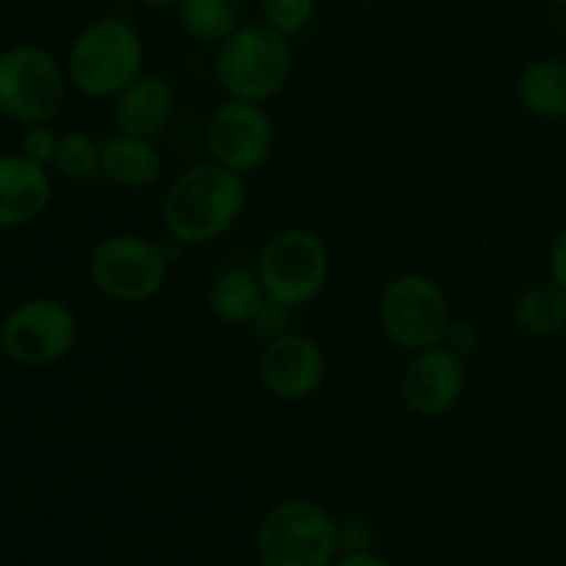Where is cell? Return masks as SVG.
I'll return each instance as SVG.
<instances>
[{
    "mask_svg": "<svg viewBox=\"0 0 566 566\" xmlns=\"http://www.w3.org/2000/svg\"><path fill=\"white\" fill-rule=\"evenodd\" d=\"M247 210L243 175L205 160L182 169L169 182L160 202L166 238L182 247H208L224 238Z\"/></svg>",
    "mask_w": 566,
    "mask_h": 566,
    "instance_id": "cell-1",
    "label": "cell"
},
{
    "mask_svg": "<svg viewBox=\"0 0 566 566\" xmlns=\"http://www.w3.org/2000/svg\"><path fill=\"white\" fill-rule=\"evenodd\" d=\"M147 48L136 28L122 17L86 22L66 50V77L88 99H114L144 72Z\"/></svg>",
    "mask_w": 566,
    "mask_h": 566,
    "instance_id": "cell-2",
    "label": "cell"
},
{
    "mask_svg": "<svg viewBox=\"0 0 566 566\" xmlns=\"http://www.w3.org/2000/svg\"><path fill=\"white\" fill-rule=\"evenodd\" d=\"M293 72V48L285 33L260 22H241L216 44L213 75L227 97L265 105L285 92Z\"/></svg>",
    "mask_w": 566,
    "mask_h": 566,
    "instance_id": "cell-3",
    "label": "cell"
},
{
    "mask_svg": "<svg viewBox=\"0 0 566 566\" xmlns=\"http://www.w3.org/2000/svg\"><path fill=\"white\" fill-rule=\"evenodd\" d=\"M254 551L263 566H332L340 523L310 497H285L260 520Z\"/></svg>",
    "mask_w": 566,
    "mask_h": 566,
    "instance_id": "cell-4",
    "label": "cell"
},
{
    "mask_svg": "<svg viewBox=\"0 0 566 566\" xmlns=\"http://www.w3.org/2000/svg\"><path fill=\"white\" fill-rule=\"evenodd\" d=\"M70 94L64 61L33 42L0 50V116L22 127L44 125L61 114Z\"/></svg>",
    "mask_w": 566,
    "mask_h": 566,
    "instance_id": "cell-5",
    "label": "cell"
},
{
    "mask_svg": "<svg viewBox=\"0 0 566 566\" xmlns=\"http://www.w3.org/2000/svg\"><path fill=\"white\" fill-rule=\"evenodd\" d=\"M77 340L81 321L64 298H22L0 321V352L17 368H53L75 352Z\"/></svg>",
    "mask_w": 566,
    "mask_h": 566,
    "instance_id": "cell-6",
    "label": "cell"
},
{
    "mask_svg": "<svg viewBox=\"0 0 566 566\" xmlns=\"http://www.w3.org/2000/svg\"><path fill=\"white\" fill-rule=\"evenodd\" d=\"M169 265L171 260L160 241L138 232H114L94 243L86 269L94 291L103 298L144 304L164 291Z\"/></svg>",
    "mask_w": 566,
    "mask_h": 566,
    "instance_id": "cell-7",
    "label": "cell"
},
{
    "mask_svg": "<svg viewBox=\"0 0 566 566\" xmlns=\"http://www.w3.org/2000/svg\"><path fill=\"white\" fill-rule=\"evenodd\" d=\"M254 271L263 282L265 296L298 310L315 302L329 282V247L307 227H287L269 238Z\"/></svg>",
    "mask_w": 566,
    "mask_h": 566,
    "instance_id": "cell-8",
    "label": "cell"
},
{
    "mask_svg": "<svg viewBox=\"0 0 566 566\" xmlns=\"http://www.w3.org/2000/svg\"><path fill=\"white\" fill-rule=\"evenodd\" d=\"M453 321L451 298L431 276L407 271L392 276L379 296V326L387 340L415 354L440 346Z\"/></svg>",
    "mask_w": 566,
    "mask_h": 566,
    "instance_id": "cell-9",
    "label": "cell"
},
{
    "mask_svg": "<svg viewBox=\"0 0 566 566\" xmlns=\"http://www.w3.org/2000/svg\"><path fill=\"white\" fill-rule=\"evenodd\" d=\"M276 130L265 105L249 99L227 97L216 105L205 125V147L210 160L238 171L252 175L269 164L274 153Z\"/></svg>",
    "mask_w": 566,
    "mask_h": 566,
    "instance_id": "cell-10",
    "label": "cell"
},
{
    "mask_svg": "<svg viewBox=\"0 0 566 566\" xmlns=\"http://www.w3.org/2000/svg\"><path fill=\"white\" fill-rule=\"evenodd\" d=\"M329 376V363L315 337L285 332L265 343L260 354V381L282 403H302L318 396Z\"/></svg>",
    "mask_w": 566,
    "mask_h": 566,
    "instance_id": "cell-11",
    "label": "cell"
},
{
    "mask_svg": "<svg viewBox=\"0 0 566 566\" xmlns=\"http://www.w3.org/2000/svg\"><path fill=\"white\" fill-rule=\"evenodd\" d=\"M464 363L468 359L448 352L446 346H431L409 354L401 381H398L403 407L426 420L453 412L468 387V365Z\"/></svg>",
    "mask_w": 566,
    "mask_h": 566,
    "instance_id": "cell-12",
    "label": "cell"
},
{
    "mask_svg": "<svg viewBox=\"0 0 566 566\" xmlns=\"http://www.w3.org/2000/svg\"><path fill=\"white\" fill-rule=\"evenodd\" d=\"M111 103L116 133L158 138L177 114V88L164 72H142Z\"/></svg>",
    "mask_w": 566,
    "mask_h": 566,
    "instance_id": "cell-13",
    "label": "cell"
},
{
    "mask_svg": "<svg viewBox=\"0 0 566 566\" xmlns=\"http://www.w3.org/2000/svg\"><path fill=\"white\" fill-rule=\"evenodd\" d=\"M53 202V177L48 166L22 153L0 155V230H20L48 213Z\"/></svg>",
    "mask_w": 566,
    "mask_h": 566,
    "instance_id": "cell-14",
    "label": "cell"
},
{
    "mask_svg": "<svg viewBox=\"0 0 566 566\" xmlns=\"http://www.w3.org/2000/svg\"><path fill=\"white\" fill-rule=\"evenodd\" d=\"M99 177L122 191H144L164 177V155L155 138L114 133L99 142Z\"/></svg>",
    "mask_w": 566,
    "mask_h": 566,
    "instance_id": "cell-15",
    "label": "cell"
},
{
    "mask_svg": "<svg viewBox=\"0 0 566 566\" xmlns=\"http://www.w3.org/2000/svg\"><path fill=\"white\" fill-rule=\"evenodd\" d=\"M265 287L258 271L227 265L210 280L205 302L210 315L224 326H252L265 304Z\"/></svg>",
    "mask_w": 566,
    "mask_h": 566,
    "instance_id": "cell-16",
    "label": "cell"
},
{
    "mask_svg": "<svg viewBox=\"0 0 566 566\" xmlns=\"http://www.w3.org/2000/svg\"><path fill=\"white\" fill-rule=\"evenodd\" d=\"M517 99L531 116L547 122L566 119V59L547 55L520 72Z\"/></svg>",
    "mask_w": 566,
    "mask_h": 566,
    "instance_id": "cell-17",
    "label": "cell"
},
{
    "mask_svg": "<svg viewBox=\"0 0 566 566\" xmlns=\"http://www.w3.org/2000/svg\"><path fill=\"white\" fill-rule=\"evenodd\" d=\"M512 318L523 335H562L566 332V291L553 280L531 282L514 296Z\"/></svg>",
    "mask_w": 566,
    "mask_h": 566,
    "instance_id": "cell-18",
    "label": "cell"
},
{
    "mask_svg": "<svg viewBox=\"0 0 566 566\" xmlns=\"http://www.w3.org/2000/svg\"><path fill=\"white\" fill-rule=\"evenodd\" d=\"M177 20L188 39L219 44L241 25V0H180Z\"/></svg>",
    "mask_w": 566,
    "mask_h": 566,
    "instance_id": "cell-19",
    "label": "cell"
},
{
    "mask_svg": "<svg viewBox=\"0 0 566 566\" xmlns=\"http://www.w3.org/2000/svg\"><path fill=\"white\" fill-rule=\"evenodd\" d=\"M53 169L66 180H92L99 175V142L83 130L61 133Z\"/></svg>",
    "mask_w": 566,
    "mask_h": 566,
    "instance_id": "cell-20",
    "label": "cell"
},
{
    "mask_svg": "<svg viewBox=\"0 0 566 566\" xmlns=\"http://www.w3.org/2000/svg\"><path fill=\"white\" fill-rule=\"evenodd\" d=\"M318 11V0H260V14L265 25L285 33L287 39L307 31Z\"/></svg>",
    "mask_w": 566,
    "mask_h": 566,
    "instance_id": "cell-21",
    "label": "cell"
},
{
    "mask_svg": "<svg viewBox=\"0 0 566 566\" xmlns=\"http://www.w3.org/2000/svg\"><path fill=\"white\" fill-rule=\"evenodd\" d=\"M59 138H61V133H55L50 122H44V125H31L22 130L20 149H17V153H22L25 158H31L33 164L53 169V158H55V149H59Z\"/></svg>",
    "mask_w": 566,
    "mask_h": 566,
    "instance_id": "cell-22",
    "label": "cell"
},
{
    "mask_svg": "<svg viewBox=\"0 0 566 566\" xmlns=\"http://www.w3.org/2000/svg\"><path fill=\"white\" fill-rule=\"evenodd\" d=\"M291 307H285V304L274 302V298H265L263 310L258 313V318H254L252 329L258 332V335L265 337V343L274 340V337L285 335V332H291Z\"/></svg>",
    "mask_w": 566,
    "mask_h": 566,
    "instance_id": "cell-23",
    "label": "cell"
},
{
    "mask_svg": "<svg viewBox=\"0 0 566 566\" xmlns=\"http://www.w3.org/2000/svg\"><path fill=\"white\" fill-rule=\"evenodd\" d=\"M440 346H446L448 352L459 354V357H462V359L473 357V354L479 352V346H481L479 326L470 324V321H457V318H453L451 326H448L446 337H442Z\"/></svg>",
    "mask_w": 566,
    "mask_h": 566,
    "instance_id": "cell-24",
    "label": "cell"
},
{
    "mask_svg": "<svg viewBox=\"0 0 566 566\" xmlns=\"http://www.w3.org/2000/svg\"><path fill=\"white\" fill-rule=\"evenodd\" d=\"M547 274L556 285H562L566 291V230L556 235V241L551 243V254H547Z\"/></svg>",
    "mask_w": 566,
    "mask_h": 566,
    "instance_id": "cell-25",
    "label": "cell"
},
{
    "mask_svg": "<svg viewBox=\"0 0 566 566\" xmlns=\"http://www.w3.org/2000/svg\"><path fill=\"white\" fill-rule=\"evenodd\" d=\"M332 566H392V564H387L385 558L374 556V553L368 551H348L343 553L340 558H335V564Z\"/></svg>",
    "mask_w": 566,
    "mask_h": 566,
    "instance_id": "cell-26",
    "label": "cell"
},
{
    "mask_svg": "<svg viewBox=\"0 0 566 566\" xmlns=\"http://www.w3.org/2000/svg\"><path fill=\"white\" fill-rule=\"evenodd\" d=\"M142 6H147V9H155V11H169V9H177V3L180 0H138Z\"/></svg>",
    "mask_w": 566,
    "mask_h": 566,
    "instance_id": "cell-27",
    "label": "cell"
},
{
    "mask_svg": "<svg viewBox=\"0 0 566 566\" xmlns=\"http://www.w3.org/2000/svg\"><path fill=\"white\" fill-rule=\"evenodd\" d=\"M352 3H359V6H370V3H379V0H352Z\"/></svg>",
    "mask_w": 566,
    "mask_h": 566,
    "instance_id": "cell-28",
    "label": "cell"
},
{
    "mask_svg": "<svg viewBox=\"0 0 566 566\" xmlns=\"http://www.w3.org/2000/svg\"><path fill=\"white\" fill-rule=\"evenodd\" d=\"M547 3H553V6H562V9H566V0H547Z\"/></svg>",
    "mask_w": 566,
    "mask_h": 566,
    "instance_id": "cell-29",
    "label": "cell"
}]
</instances>
